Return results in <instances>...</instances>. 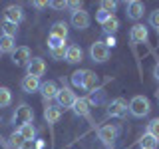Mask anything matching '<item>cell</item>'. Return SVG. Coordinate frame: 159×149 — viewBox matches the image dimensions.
<instances>
[{
  "mask_svg": "<svg viewBox=\"0 0 159 149\" xmlns=\"http://www.w3.org/2000/svg\"><path fill=\"white\" fill-rule=\"evenodd\" d=\"M149 111H151V103H149V99L145 96L131 97V102H129V113L133 117H145Z\"/></svg>",
  "mask_w": 159,
  "mask_h": 149,
  "instance_id": "6da1fadb",
  "label": "cell"
},
{
  "mask_svg": "<svg viewBox=\"0 0 159 149\" xmlns=\"http://www.w3.org/2000/svg\"><path fill=\"white\" fill-rule=\"evenodd\" d=\"M98 137L102 139L103 145L113 147V145H116V141H117V137H119V127L117 125H111V123L102 125V127L98 129Z\"/></svg>",
  "mask_w": 159,
  "mask_h": 149,
  "instance_id": "7a4b0ae2",
  "label": "cell"
},
{
  "mask_svg": "<svg viewBox=\"0 0 159 149\" xmlns=\"http://www.w3.org/2000/svg\"><path fill=\"white\" fill-rule=\"evenodd\" d=\"M32 119H34L32 107L28 103H20L16 107V111H14V115H12V123H18V127H20L24 123H32Z\"/></svg>",
  "mask_w": 159,
  "mask_h": 149,
  "instance_id": "3957f363",
  "label": "cell"
},
{
  "mask_svg": "<svg viewBox=\"0 0 159 149\" xmlns=\"http://www.w3.org/2000/svg\"><path fill=\"white\" fill-rule=\"evenodd\" d=\"M76 92H74L72 88H62L58 92V96H56V102H58V106L62 107V109H72L74 107V103H76Z\"/></svg>",
  "mask_w": 159,
  "mask_h": 149,
  "instance_id": "277c9868",
  "label": "cell"
},
{
  "mask_svg": "<svg viewBox=\"0 0 159 149\" xmlns=\"http://www.w3.org/2000/svg\"><path fill=\"white\" fill-rule=\"evenodd\" d=\"M89 58L98 64L109 60V48L106 46V42H93L92 48H89Z\"/></svg>",
  "mask_w": 159,
  "mask_h": 149,
  "instance_id": "5b68a950",
  "label": "cell"
},
{
  "mask_svg": "<svg viewBox=\"0 0 159 149\" xmlns=\"http://www.w3.org/2000/svg\"><path fill=\"white\" fill-rule=\"evenodd\" d=\"M127 109H129V103L125 102V99H123V97H116L111 103H109V107H107V115L123 117L127 113Z\"/></svg>",
  "mask_w": 159,
  "mask_h": 149,
  "instance_id": "8992f818",
  "label": "cell"
},
{
  "mask_svg": "<svg viewBox=\"0 0 159 149\" xmlns=\"http://www.w3.org/2000/svg\"><path fill=\"white\" fill-rule=\"evenodd\" d=\"M26 72H28V76L40 79L44 74H46V62H44L42 58H32V60H30V64L26 66Z\"/></svg>",
  "mask_w": 159,
  "mask_h": 149,
  "instance_id": "52a82bcc",
  "label": "cell"
},
{
  "mask_svg": "<svg viewBox=\"0 0 159 149\" xmlns=\"http://www.w3.org/2000/svg\"><path fill=\"white\" fill-rule=\"evenodd\" d=\"M143 12H145L143 2H139V0H131V2H127V18L129 20H133V22L141 20L143 18Z\"/></svg>",
  "mask_w": 159,
  "mask_h": 149,
  "instance_id": "ba28073f",
  "label": "cell"
},
{
  "mask_svg": "<svg viewBox=\"0 0 159 149\" xmlns=\"http://www.w3.org/2000/svg\"><path fill=\"white\" fill-rule=\"evenodd\" d=\"M30 60H32V56H30V48L26 46H20L12 52V62L16 64V66H28Z\"/></svg>",
  "mask_w": 159,
  "mask_h": 149,
  "instance_id": "9c48e42d",
  "label": "cell"
},
{
  "mask_svg": "<svg viewBox=\"0 0 159 149\" xmlns=\"http://www.w3.org/2000/svg\"><path fill=\"white\" fill-rule=\"evenodd\" d=\"M89 22H92V18H89L88 12H84V10L72 12V26H74V28L86 30V28H89Z\"/></svg>",
  "mask_w": 159,
  "mask_h": 149,
  "instance_id": "30bf717a",
  "label": "cell"
},
{
  "mask_svg": "<svg viewBox=\"0 0 159 149\" xmlns=\"http://www.w3.org/2000/svg\"><path fill=\"white\" fill-rule=\"evenodd\" d=\"M22 18H24V12H22L20 6H16V4L6 6V10H4V20H8V22H12V24H20Z\"/></svg>",
  "mask_w": 159,
  "mask_h": 149,
  "instance_id": "8fae6325",
  "label": "cell"
},
{
  "mask_svg": "<svg viewBox=\"0 0 159 149\" xmlns=\"http://www.w3.org/2000/svg\"><path fill=\"white\" fill-rule=\"evenodd\" d=\"M147 36H149V32H147V28L143 26V24H135V26L131 28V32H129V40L135 42V44L147 42Z\"/></svg>",
  "mask_w": 159,
  "mask_h": 149,
  "instance_id": "7c38bea8",
  "label": "cell"
},
{
  "mask_svg": "<svg viewBox=\"0 0 159 149\" xmlns=\"http://www.w3.org/2000/svg\"><path fill=\"white\" fill-rule=\"evenodd\" d=\"M58 86H56V82H52V79H48V82H44L42 86H40V93H42V97L46 99V102H50V99H56L58 96Z\"/></svg>",
  "mask_w": 159,
  "mask_h": 149,
  "instance_id": "4fadbf2b",
  "label": "cell"
},
{
  "mask_svg": "<svg viewBox=\"0 0 159 149\" xmlns=\"http://www.w3.org/2000/svg\"><path fill=\"white\" fill-rule=\"evenodd\" d=\"M20 86H22V89L26 93H34V92H40V86H42V84H40V79L38 78H32V76H24L22 78V82H20Z\"/></svg>",
  "mask_w": 159,
  "mask_h": 149,
  "instance_id": "5bb4252c",
  "label": "cell"
},
{
  "mask_svg": "<svg viewBox=\"0 0 159 149\" xmlns=\"http://www.w3.org/2000/svg\"><path fill=\"white\" fill-rule=\"evenodd\" d=\"M72 111L76 113L78 117H88V115H89V99L78 97L76 103H74V107H72Z\"/></svg>",
  "mask_w": 159,
  "mask_h": 149,
  "instance_id": "9a60e30c",
  "label": "cell"
},
{
  "mask_svg": "<svg viewBox=\"0 0 159 149\" xmlns=\"http://www.w3.org/2000/svg\"><path fill=\"white\" fill-rule=\"evenodd\" d=\"M99 84V78L96 74L92 72V70H84V86L82 89H86V92H92V89H96Z\"/></svg>",
  "mask_w": 159,
  "mask_h": 149,
  "instance_id": "2e32d148",
  "label": "cell"
},
{
  "mask_svg": "<svg viewBox=\"0 0 159 149\" xmlns=\"http://www.w3.org/2000/svg\"><path fill=\"white\" fill-rule=\"evenodd\" d=\"M60 117H62V107L60 106H48L44 109V119L48 123H58Z\"/></svg>",
  "mask_w": 159,
  "mask_h": 149,
  "instance_id": "e0dca14e",
  "label": "cell"
},
{
  "mask_svg": "<svg viewBox=\"0 0 159 149\" xmlns=\"http://www.w3.org/2000/svg\"><path fill=\"white\" fill-rule=\"evenodd\" d=\"M84 58V50L80 46H68V52H66V62L68 64H80Z\"/></svg>",
  "mask_w": 159,
  "mask_h": 149,
  "instance_id": "ac0fdd59",
  "label": "cell"
},
{
  "mask_svg": "<svg viewBox=\"0 0 159 149\" xmlns=\"http://www.w3.org/2000/svg\"><path fill=\"white\" fill-rule=\"evenodd\" d=\"M50 36L60 38V40H66L68 38V24L66 22H54L52 28H50Z\"/></svg>",
  "mask_w": 159,
  "mask_h": 149,
  "instance_id": "d6986e66",
  "label": "cell"
},
{
  "mask_svg": "<svg viewBox=\"0 0 159 149\" xmlns=\"http://www.w3.org/2000/svg\"><path fill=\"white\" fill-rule=\"evenodd\" d=\"M16 38H10V36H0V52H8V54H12L14 50H16Z\"/></svg>",
  "mask_w": 159,
  "mask_h": 149,
  "instance_id": "ffe728a7",
  "label": "cell"
},
{
  "mask_svg": "<svg viewBox=\"0 0 159 149\" xmlns=\"http://www.w3.org/2000/svg\"><path fill=\"white\" fill-rule=\"evenodd\" d=\"M159 141L155 137H151L149 133H143L141 139H139V149H157Z\"/></svg>",
  "mask_w": 159,
  "mask_h": 149,
  "instance_id": "44dd1931",
  "label": "cell"
},
{
  "mask_svg": "<svg viewBox=\"0 0 159 149\" xmlns=\"http://www.w3.org/2000/svg\"><path fill=\"white\" fill-rule=\"evenodd\" d=\"M102 28L106 30V32L109 34V36H111V34H116L117 30H119V20L116 18V14H113V16H109V18L106 20V22L102 24Z\"/></svg>",
  "mask_w": 159,
  "mask_h": 149,
  "instance_id": "7402d4cb",
  "label": "cell"
},
{
  "mask_svg": "<svg viewBox=\"0 0 159 149\" xmlns=\"http://www.w3.org/2000/svg\"><path fill=\"white\" fill-rule=\"evenodd\" d=\"M16 131L24 139H34V137H36V127H34V123H24V125H20Z\"/></svg>",
  "mask_w": 159,
  "mask_h": 149,
  "instance_id": "603a6c76",
  "label": "cell"
},
{
  "mask_svg": "<svg viewBox=\"0 0 159 149\" xmlns=\"http://www.w3.org/2000/svg\"><path fill=\"white\" fill-rule=\"evenodd\" d=\"M2 34L4 36H10V38H16L18 24H12V22H8V20H2Z\"/></svg>",
  "mask_w": 159,
  "mask_h": 149,
  "instance_id": "cb8c5ba5",
  "label": "cell"
},
{
  "mask_svg": "<svg viewBox=\"0 0 159 149\" xmlns=\"http://www.w3.org/2000/svg\"><path fill=\"white\" fill-rule=\"evenodd\" d=\"M12 103V92L8 88L0 86V107H8Z\"/></svg>",
  "mask_w": 159,
  "mask_h": 149,
  "instance_id": "d4e9b609",
  "label": "cell"
},
{
  "mask_svg": "<svg viewBox=\"0 0 159 149\" xmlns=\"http://www.w3.org/2000/svg\"><path fill=\"white\" fill-rule=\"evenodd\" d=\"M145 133H149L151 137H155L157 141H159V117L151 119V121L147 123V131H145Z\"/></svg>",
  "mask_w": 159,
  "mask_h": 149,
  "instance_id": "484cf974",
  "label": "cell"
},
{
  "mask_svg": "<svg viewBox=\"0 0 159 149\" xmlns=\"http://www.w3.org/2000/svg\"><path fill=\"white\" fill-rule=\"evenodd\" d=\"M66 52H68V46L64 44V46H60V48L50 50V56H52L54 60H66Z\"/></svg>",
  "mask_w": 159,
  "mask_h": 149,
  "instance_id": "4316f807",
  "label": "cell"
},
{
  "mask_svg": "<svg viewBox=\"0 0 159 149\" xmlns=\"http://www.w3.org/2000/svg\"><path fill=\"white\" fill-rule=\"evenodd\" d=\"M99 8L106 10L107 14H111V16H113V12H116V8H117V2H111V0H103V2L99 4Z\"/></svg>",
  "mask_w": 159,
  "mask_h": 149,
  "instance_id": "83f0119b",
  "label": "cell"
},
{
  "mask_svg": "<svg viewBox=\"0 0 159 149\" xmlns=\"http://www.w3.org/2000/svg\"><path fill=\"white\" fill-rule=\"evenodd\" d=\"M72 84L76 88H82L84 86V70H80V72H74L72 74Z\"/></svg>",
  "mask_w": 159,
  "mask_h": 149,
  "instance_id": "f1b7e54d",
  "label": "cell"
},
{
  "mask_svg": "<svg viewBox=\"0 0 159 149\" xmlns=\"http://www.w3.org/2000/svg\"><path fill=\"white\" fill-rule=\"evenodd\" d=\"M22 143H24V137L20 135L18 131H16V133H12V135H10V145H12V147L20 149V147H22Z\"/></svg>",
  "mask_w": 159,
  "mask_h": 149,
  "instance_id": "f546056e",
  "label": "cell"
},
{
  "mask_svg": "<svg viewBox=\"0 0 159 149\" xmlns=\"http://www.w3.org/2000/svg\"><path fill=\"white\" fill-rule=\"evenodd\" d=\"M48 46H50V50H54V48H60V46H64V40H60V38H54V36H48Z\"/></svg>",
  "mask_w": 159,
  "mask_h": 149,
  "instance_id": "4dcf8cb0",
  "label": "cell"
},
{
  "mask_svg": "<svg viewBox=\"0 0 159 149\" xmlns=\"http://www.w3.org/2000/svg\"><path fill=\"white\" fill-rule=\"evenodd\" d=\"M109 16H111V14H107V12H106V10H102V8H99V10H98V12H96V20H98V22H99V24H103V22H106V20H107Z\"/></svg>",
  "mask_w": 159,
  "mask_h": 149,
  "instance_id": "1f68e13d",
  "label": "cell"
},
{
  "mask_svg": "<svg viewBox=\"0 0 159 149\" xmlns=\"http://www.w3.org/2000/svg\"><path fill=\"white\" fill-rule=\"evenodd\" d=\"M149 24H151V26L155 28V30L159 28V10H155V12L149 16Z\"/></svg>",
  "mask_w": 159,
  "mask_h": 149,
  "instance_id": "d6a6232c",
  "label": "cell"
},
{
  "mask_svg": "<svg viewBox=\"0 0 159 149\" xmlns=\"http://www.w3.org/2000/svg\"><path fill=\"white\" fill-rule=\"evenodd\" d=\"M20 149H36V139H24Z\"/></svg>",
  "mask_w": 159,
  "mask_h": 149,
  "instance_id": "836d02e7",
  "label": "cell"
},
{
  "mask_svg": "<svg viewBox=\"0 0 159 149\" xmlns=\"http://www.w3.org/2000/svg\"><path fill=\"white\" fill-rule=\"evenodd\" d=\"M48 6H52L56 10H64V8H68V2H48Z\"/></svg>",
  "mask_w": 159,
  "mask_h": 149,
  "instance_id": "e575fe53",
  "label": "cell"
},
{
  "mask_svg": "<svg viewBox=\"0 0 159 149\" xmlns=\"http://www.w3.org/2000/svg\"><path fill=\"white\" fill-rule=\"evenodd\" d=\"M106 46H107V48L116 46V38H113V36H107V40H106Z\"/></svg>",
  "mask_w": 159,
  "mask_h": 149,
  "instance_id": "d590c367",
  "label": "cell"
},
{
  "mask_svg": "<svg viewBox=\"0 0 159 149\" xmlns=\"http://www.w3.org/2000/svg\"><path fill=\"white\" fill-rule=\"evenodd\" d=\"M153 76H155V79L159 82V64H155V68H153Z\"/></svg>",
  "mask_w": 159,
  "mask_h": 149,
  "instance_id": "8d00e7d4",
  "label": "cell"
},
{
  "mask_svg": "<svg viewBox=\"0 0 159 149\" xmlns=\"http://www.w3.org/2000/svg\"><path fill=\"white\" fill-rule=\"evenodd\" d=\"M34 6H36V8H44V6H48V2H34Z\"/></svg>",
  "mask_w": 159,
  "mask_h": 149,
  "instance_id": "74e56055",
  "label": "cell"
},
{
  "mask_svg": "<svg viewBox=\"0 0 159 149\" xmlns=\"http://www.w3.org/2000/svg\"><path fill=\"white\" fill-rule=\"evenodd\" d=\"M157 102H159V92H157Z\"/></svg>",
  "mask_w": 159,
  "mask_h": 149,
  "instance_id": "f35d334b",
  "label": "cell"
},
{
  "mask_svg": "<svg viewBox=\"0 0 159 149\" xmlns=\"http://www.w3.org/2000/svg\"><path fill=\"white\" fill-rule=\"evenodd\" d=\"M157 36H159V28H157Z\"/></svg>",
  "mask_w": 159,
  "mask_h": 149,
  "instance_id": "ab89813d",
  "label": "cell"
},
{
  "mask_svg": "<svg viewBox=\"0 0 159 149\" xmlns=\"http://www.w3.org/2000/svg\"><path fill=\"white\" fill-rule=\"evenodd\" d=\"M0 54H2V52H0Z\"/></svg>",
  "mask_w": 159,
  "mask_h": 149,
  "instance_id": "60d3db41",
  "label": "cell"
}]
</instances>
